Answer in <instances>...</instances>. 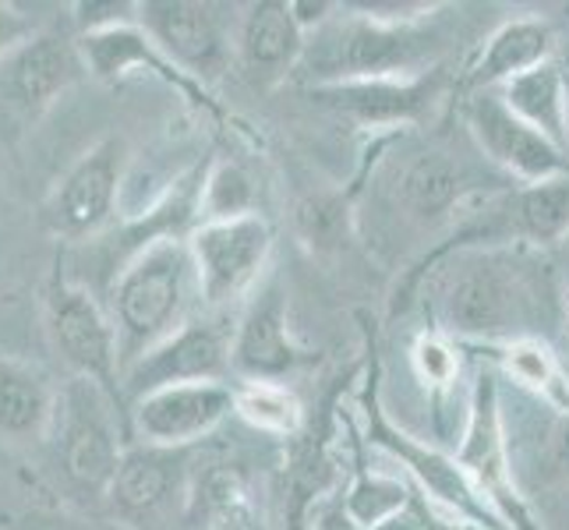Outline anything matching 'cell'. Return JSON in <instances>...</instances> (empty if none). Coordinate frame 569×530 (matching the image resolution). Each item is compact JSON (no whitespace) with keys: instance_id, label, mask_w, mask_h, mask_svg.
Listing matches in <instances>:
<instances>
[{"instance_id":"1","label":"cell","mask_w":569,"mask_h":530,"mask_svg":"<svg viewBox=\"0 0 569 530\" xmlns=\"http://www.w3.org/2000/svg\"><path fill=\"white\" fill-rule=\"evenodd\" d=\"M431 311L449 340L499 347L523 337H545L556 301L548 266L527 244H475L436 251Z\"/></svg>"},{"instance_id":"2","label":"cell","mask_w":569,"mask_h":530,"mask_svg":"<svg viewBox=\"0 0 569 530\" xmlns=\"http://www.w3.org/2000/svg\"><path fill=\"white\" fill-rule=\"evenodd\" d=\"M107 311L121 343V376L206 311L188 241H160L117 272Z\"/></svg>"},{"instance_id":"3","label":"cell","mask_w":569,"mask_h":530,"mask_svg":"<svg viewBox=\"0 0 569 530\" xmlns=\"http://www.w3.org/2000/svg\"><path fill=\"white\" fill-rule=\"evenodd\" d=\"M425 11L418 14H332L308 36L301 74L316 86L371 82V78H415L428 71L436 53V32H428Z\"/></svg>"},{"instance_id":"4","label":"cell","mask_w":569,"mask_h":530,"mask_svg":"<svg viewBox=\"0 0 569 530\" xmlns=\"http://www.w3.org/2000/svg\"><path fill=\"white\" fill-rule=\"evenodd\" d=\"M124 403L89 379H68L50 428L53 463L74 496L103 502L124 457Z\"/></svg>"},{"instance_id":"5","label":"cell","mask_w":569,"mask_h":530,"mask_svg":"<svg viewBox=\"0 0 569 530\" xmlns=\"http://www.w3.org/2000/svg\"><path fill=\"white\" fill-rule=\"evenodd\" d=\"M131 149L124 134H107L68 167L43 206V227L64 244H89L121 223Z\"/></svg>"},{"instance_id":"6","label":"cell","mask_w":569,"mask_h":530,"mask_svg":"<svg viewBox=\"0 0 569 530\" xmlns=\"http://www.w3.org/2000/svg\"><path fill=\"white\" fill-rule=\"evenodd\" d=\"M47 332L74 379H89L121 397V343L107 304L57 269L47 287Z\"/></svg>"},{"instance_id":"7","label":"cell","mask_w":569,"mask_h":530,"mask_svg":"<svg viewBox=\"0 0 569 530\" xmlns=\"http://www.w3.org/2000/svg\"><path fill=\"white\" fill-rule=\"evenodd\" d=\"M386 184L392 209L421 230L442 227L470 212L488 194L506 191V184H485L463 156L442 146L403 152V160L386 170Z\"/></svg>"},{"instance_id":"8","label":"cell","mask_w":569,"mask_h":530,"mask_svg":"<svg viewBox=\"0 0 569 530\" xmlns=\"http://www.w3.org/2000/svg\"><path fill=\"white\" fill-rule=\"evenodd\" d=\"M188 251L199 272L206 311L223 316L230 304L244 301L254 287H262L272 254V227L259 212L209 220L191 230Z\"/></svg>"},{"instance_id":"9","label":"cell","mask_w":569,"mask_h":530,"mask_svg":"<svg viewBox=\"0 0 569 530\" xmlns=\"http://www.w3.org/2000/svg\"><path fill=\"white\" fill-rule=\"evenodd\" d=\"M365 421H368V442L379 446L392 460H400L415 488L431 506L478 530H509L506 520L485 502L475 481L467 478V470L460 467L457 457L418 442L415 436H407L403 428H397L386 418L382 403L376 400V389H371V397H365Z\"/></svg>"},{"instance_id":"10","label":"cell","mask_w":569,"mask_h":530,"mask_svg":"<svg viewBox=\"0 0 569 530\" xmlns=\"http://www.w3.org/2000/svg\"><path fill=\"white\" fill-rule=\"evenodd\" d=\"M463 121L478 152L506 181H517V188L569 181V152L552 139H545L531 124H523L502 103V96L496 89L470 92V100L463 107Z\"/></svg>"},{"instance_id":"11","label":"cell","mask_w":569,"mask_h":530,"mask_svg":"<svg viewBox=\"0 0 569 530\" xmlns=\"http://www.w3.org/2000/svg\"><path fill=\"white\" fill-rule=\"evenodd\" d=\"M191 449L134 442L124 449L103 506L131 530H163L188 502Z\"/></svg>"},{"instance_id":"12","label":"cell","mask_w":569,"mask_h":530,"mask_svg":"<svg viewBox=\"0 0 569 530\" xmlns=\"http://www.w3.org/2000/svg\"><path fill=\"white\" fill-rule=\"evenodd\" d=\"M457 460L467 470V478L475 481L478 492L485 496V502L506 520L509 530H538L531 509H527L513 481L509 439L502 431V414H499V386L488 371H481L475 389H470V410H467V428L457 449Z\"/></svg>"},{"instance_id":"13","label":"cell","mask_w":569,"mask_h":530,"mask_svg":"<svg viewBox=\"0 0 569 530\" xmlns=\"http://www.w3.org/2000/svg\"><path fill=\"white\" fill-rule=\"evenodd\" d=\"M230 343H233V326H227L220 316H212V311H202L199 319L188 322L181 332H173L167 343L149 350L142 361H134L124 371L121 376L124 407L167 386L227 382Z\"/></svg>"},{"instance_id":"14","label":"cell","mask_w":569,"mask_h":530,"mask_svg":"<svg viewBox=\"0 0 569 530\" xmlns=\"http://www.w3.org/2000/svg\"><path fill=\"white\" fill-rule=\"evenodd\" d=\"M86 71L78 36L39 29L29 43L0 61V110L14 121H39Z\"/></svg>"},{"instance_id":"15","label":"cell","mask_w":569,"mask_h":530,"mask_svg":"<svg viewBox=\"0 0 569 530\" xmlns=\"http://www.w3.org/2000/svg\"><path fill=\"white\" fill-rule=\"evenodd\" d=\"M142 32L194 82H216L233 64V39L223 14L194 0H142Z\"/></svg>"},{"instance_id":"16","label":"cell","mask_w":569,"mask_h":530,"mask_svg":"<svg viewBox=\"0 0 569 530\" xmlns=\"http://www.w3.org/2000/svg\"><path fill=\"white\" fill-rule=\"evenodd\" d=\"M311 100L361 128L425 124L446 103V74L431 68L415 78H371V82L316 86Z\"/></svg>"},{"instance_id":"17","label":"cell","mask_w":569,"mask_h":530,"mask_svg":"<svg viewBox=\"0 0 569 530\" xmlns=\"http://www.w3.org/2000/svg\"><path fill=\"white\" fill-rule=\"evenodd\" d=\"M233 414V386L227 382H188L167 386L128 407V421L139 442L191 449L209 439Z\"/></svg>"},{"instance_id":"18","label":"cell","mask_w":569,"mask_h":530,"mask_svg":"<svg viewBox=\"0 0 569 530\" xmlns=\"http://www.w3.org/2000/svg\"><path fill=\"white\" fill-rule=\"evenodd\" d=\"M308 361L287 319V293L280 283H262L248 298L244 316L233 326L230 371L238 382H283Z\"/></svg>"},{"instance_id":"19","label":"cell","mask_w":569,"mask_h":530,"mask_svg":"<svg viewBox=\"0 0 569 530\" xmlns=\"http://www.w3.org/2000/svg\"><path fill=\"white\" fill-rule=\"evenodd\" d=\"M78 50H82V57H86V71L92 78H100V82L117 86L131 74H152V78H160L163 86L178 89L194 107H202L209 113H220L209 89L173 64L170 57L142 32V26H121V29L78 36Z\"/></svg>"},{"instance_id":"20","label":"cell","mask_w":569,"mask_h":530,"mask_svg":"<svg viewBox=\"0 0 569 530\" xmlns=\"http://www.w3.org/2000/svg\"><path fill=\"white\" fill-rule=\"evenodd\" d=\"M305 43L308 36L293 18L290 0H262L241 18L238 39H233V61L241 64L251 86L272 89L301 68Z\"/></svg>"},{"instance_id":"21","label":"cell","mask_w":569,"mask_h":530,"mask_svg":"<svg viewBox=\"0 0 569 530\" xmlns=\"http://www.w3.org/2000/svg\"><path fill=\"white\" fill-rule=\"evenodd\" d=\"M548 61H556V32L545 18L523 14L509 18L492 36L485 39L481 50L475 53V61L467 64L463 86L470 92L485 89H502L513 78L535 71Z\"/></svg>"},{"instance_id":"22","label":"cell","mask_w":569,"mask_h":530,"mask_svg":"<svg viewBox=\"0 0 569 530\" xmlns=\"http://www.w3.org/2000/svg\"><path fill=\"white\" fill-rule=\"evenodd\" d=\"M61 389L26 361L0 358V442L36 446L50 439Z\"/></svg>"},{"instance_id":"23","label":"cell","mask_w":569,"mask_h":530,"mask_svg":"<svg viewBox=\"0 0 569 530\" xmlns=\"http://www.w3.org/2000/svg\"><path fill=\"white\" fill-rule=\"evenodd\" d=\"M485 353L502 368L509 382L531 392L552 414L569 418V371L562 368L559 353L545 337H523L499 347H485Z\"/></svg>"},{"instance_id":"24","label":"cell","mask_w":569,"mask_h":530,"mask_svg":"<svg viewBox=\"0 0 569 530\" xmlns=\"http://www.w3.org/2000/svg\"><path fill=\"white\" fill-rule=\"evenodd\" d=\"M496 92L523 124H531L545 139H552L556 146L569 152L566 146V68L562 64L548 61L535 71L513 78V82H506Z\"/></svg>"},{"instance_id":"25","label":"cell","mask_w":569,"mask_h":530,"mask_svg":"<svg viewBox=\"0 0 569 530\" xmlns=\"http://www.w3.org/2000/svg\"><path fill=\"white\" fill-rule=\"evenodd\" d=\"M233 414L244 418L254 431L287 439L298 436L305 410L287 382H238L233 386Z\"/></svg>"},{"instance_id":"26","label":"cell","mask_w":569,"mask_h":530,"mask_svg":"<svg viewBox=\"0 0 569 530\" xmlns=\"http://www.w3.org/2000/svg\"><path fill=\"white\" fill-rule=\"evenodd\" d=\"M410 499H415V488L407 481L392 474H379V470H361V474L347 484L340 506L358 530H379L392 517H400Z\"/></svg>"},{"instance_id":"27","label":"cell","mask_w":569,"mask_h":530,"mask_svg":"<svg viewBox=\"0 0 569 530\" xmlns=\"http://www.w3.org/2000/svg\"><path fill=\"white\" fill-rule=\"evenodd\" d=\"M194 506H199L209 530H244L251 517V499L238 470H212V474H206V481H199Z\"/></svg>"},{"instance_id":"28","label":"cell","mask_w":569,"mask_h":530,"mask_svg":"<svg viewBox=\"0 0 569 530\" xmlns=\"http://www.w3.org/2000/svg\"><path fill=\"white\" fill-rule=\"evenodd\" d=\"M251 212V181L241 167L212 163L206 167L202 181V223L209 220H233V216Z\"/></svg>"},{"instance_id":"29","label":"cell","mask_w":569,"mask_h":530,"mask_svg":"<svg viewBox=\"0 0 569 530\" xmlns=\"http://www.w3.org/2000/svg\"><path fill=\"white\" fill-rule=\"evenodd\" d=\"M410 361H415L418 379L436 392L449 389L460 379V347L439 329L421 332L415 347H410Z\"/></svg>"},{"instance_id":"30","label":"cell","mask_w":569,"mask_h":530,"mask_svg":"<svg viewBox=\"0 0 569 530\" xmlns=\"http://www.w3.org/2000/svg\"><path fill=\"white\" fill-rule=\"evenodd\" d=\"M71 18L78 26V36L89 32H107V29H121V26H139V4L131 0H82V4H71Z\"/></svg>"},{"instance_id":"31","label":"cell","mask_w":569,"mask_h":530,"mask_svg":"<svg viewBox=\"0 0 569 530\" xmlns=\"http://www.w3.org/2000/svg\"><path fill=\"white\" fill-rule=\"evenodd\" d=\"M379 530H478V527H470L457 517H449L442 513V509L431 506L421 492H415V499L407 502V509L400 517H392L386 527Z\"/></svg>"},{"instance_id":"32","label":"cell","mask_w":569,"mask_h":530,"mask_svg":"<svg viewBox=\"0 0 569 530\" xmlns=\"http://www.w3.org/2000/svg\"><path fill=\"white\" fill-rule=\"evenodd\" d=\"M36 22L14 4H0V61L4 57H11L22 43H29V39L36 36Z\"/></svg>"},{"instance_id":"33","label":"cell","mask_w":569,"mask_h":530,"mask_svg":"<svg viewBox=\"0 0 569 530\" xmlns=\"http://www.w3.org/2000/svg\"><path fill=\"white\" fill-rule=\"evenodd\" d=\"M290 11H293V18H298L301 32L311 36V32H319L329 22L332 11H340V8L326 4V0H290Z\"/></svg>"},{"instance_id":"34","label":"cell","mask_w":569,"mask_h":530,"mask_svg":"<svg viewBox=\"0 0 569 530\" xmlns=\"http://www.w3.org/2000/svg\"><path fill=\"white\" fill-rule=\"evenodd\" d=\"M311 530H358V527L350 523V517L343 513V506H326L322 513L316 517V523H311Z\"/></svg>"},{"instance_id":"35","label":"cell","mask_w":569,"mask_h":530,"mask_svg":"<svg viewBox=\"0 0 569 530\" xmlns=\"http://www.w3.org/2000/svg\"><path fill=\"white\" fill-rule=\"evenodd\" d=\"M566 146H569V71H566Z\"/></svg>"},{"instance_id":"36","label":"cell","mask_w":569,"mask_h":530,"mask_svg":"<svg viewBox=\"0 0 569 530\" xmlns=\"http://www.w3.org/2000/svg\"><path fill=\"white\" fill-rule=\"evenodd\" d=\"M562 319H566V326H569V283H566V290H562Z\"/></svg>"},{"instance_id":"37","label":"cell","mask_w":569,"mask_h":530,"mask_svg":"<svg viewBox=\"0 0 569 530\" xmlns=\"http://www.w3.org/2000/svg\"><path fill=\"white\" fill-rule=\"evenodd\" d=\"M562 442H566V453H569V418H562Z\"/></svg>"}]
</instances>
